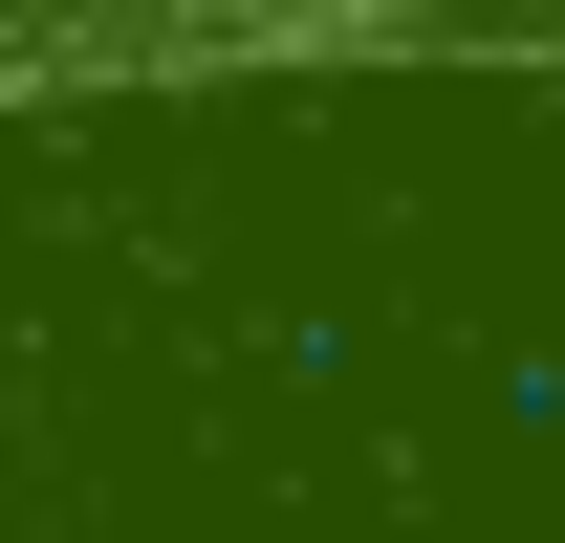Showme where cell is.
I'll return each mask as SVG.
<instances>
[{"mask_svg": "<svg viewBox=\"0 0 565 543\" xmlns=\"http://www.w3.org/2000/svg\"><path fill=\"white\" fill-rule=\"evenodd\" d=\"M0 22H22V0H0Z\"/></svg>", "mask_w": 565, "mask_h": 543, "instance_id": "6da1fadb", "label": "cell"}]
</instances>
